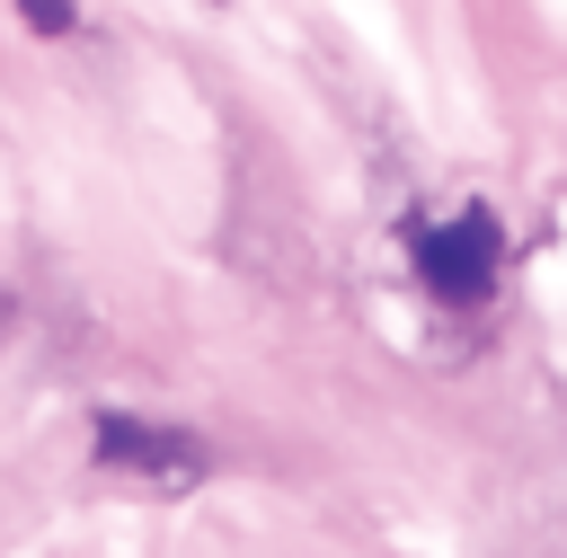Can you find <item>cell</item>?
<instances>
[{"mask_svg":"<svg viewBox=\"0 0 567 558\" xmlns=\"http://www.w3.org/2000/svg\"><path fill=\"white\" fill-rule=\"evenodd\" d=\"M496 266H505V230L487 213H461V221L416 230V275H425L434 301H487L496 292Z\"/></svg>","mask_w":567,"mask_h":558,"instance_id":"cell-1","label":"cell"},{"mask_svg":"<svg viewBox=\"0 0 567 558\" xmlns=\"http://www.w3.org/2000/svg\"><path fill=\"white\" fill-rule=\"evenodd\" d=\"M97 461L186 487V478L204 469V443H195V434H177V425H151V416H124V407H106V416H97Z\"/></svg>","mask_w":567,"mask_h":558,"instance_id":"cell-2","label":"cell"},{"mask_svg":"<svg viewBox=\"0 0 567 558\" xmlns=\"http://www.w3.org/2000/svg\"><path fill=\"white\" fill-rule=\"evenodd\" d=\"M18 18H27L35 35H71V27H80V9H71V0H18Z\"/></svg>","mask_w":567,"mask_h":558,"instance_id":"cell-3","label":"cell"}]
</instances>
